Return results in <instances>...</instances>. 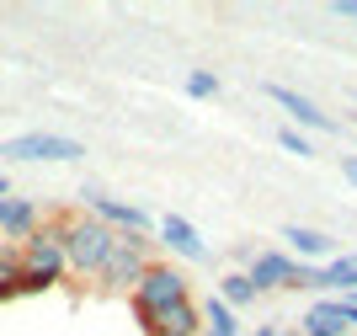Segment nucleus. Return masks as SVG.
<instances>
[{
	"label": "nucleus",
	"mask_w": 357,
	"mask_h": 336,
	"mask_svg": "<svg viewBox=\"0 0 357 336\" xmlns=\"http://www.w3.org/2000/svg\"><path fill=\"white\" fill-rule=\"evenodd\" d=\"M16 251H22V293L54 288V283L70 272V256H64V214L59 219H43Z\"/></svg>",
	"instance_id": "obj_1"
},
{
	"label": "nucleus",
	"mask_w": 357,
	"mask_h": 336,
	"mask_svg": "<svg viewBox=\"0 0 357 336\" xmlns=\"http://www.w3.org/2000/svg\"><path fill=\"white\" fill-rule=\"evenodd\" d=\"M118 235L123 230L91 219V214H64V256H70V272L96 278V272L107 267V256L118 251Z\"/></svg>",
	"instance_id": "obj_2"
},
{
	"label": "nucleus",
	"mask_w": 357,
	"mask_h": 336,
	"mask_svg": "<svg viewBox=\"0 0 357 336\" xmlns=\"http://www.w3.org/2000/svg\"><path fill=\"white\" fill-rule=\"evenodd\" d=\"M134 299V309H171V305H181V299H192V283H187V272L181 267H171V262H149L144 267V278H139V288L128 293Z\"/></svg>",
	"instance_id": "obj_3"
},
{
	"label": "nucleus",
	"mask_w": 357,
	"mask_h": 336,
	"mask_svg": "<svg viewBox=\"0 0 357 336\" xmlns=\"http://www.w3.org/2000/svg\"><path fill=\"white\" fill-rule=\"evenodd\" d=\"M149 262H155V256H149V235H118V251L107 256V267L96 272V283H102V288H128L134 293Z\"/></svg>",
	"instance_id": "obj_4"
},
{
	"label": "nucleus",
	"mask_w": 357,
	"mask_h": 336,
	"mask_svg": "<svg viewBox=\"0 0 357 336\" xmlns=\"http://www.w3.org/2000/svg\"><path fill=\"white\" fill-rule=\"evenodd\" d=\"M256 283V293H272V288H314V267L310 262H294L288 251H256V262L245 267Z\"/></svg>",
	"instance_id": "obj_5"
},
{
	"label": "nucleus",
	"mask_w": 357,
	"mask_h": 336,
	"mask_svg": "<svg viewBox=\"0 0 357 336\" xmlns=\"http://www.w3.org/2000/svg\"><path fill=\"white\" fill-rule=\"evenodd\" d=\"M0 155H11V161H80L86 145L70 139V133H48V129H32V133H16L0 145Z\"/></svg>",
	"instance_id": "obj_6"
},
{
	"label": "nucleus",
	"mask_w": 357,
	"mask_h": 336,
	"mask_svg": "<svg viewBox=\"0 0 357 336\" xmlns=\"http://www.w3.org/2000/svg\"><path fill=\"white\" fill-rule=\"evenodd\" d=\"M80 203H86L91 219L112 224V230H123V235H149V224H155L139 203H118V198H107L102 187H80Z\"/></svg>",
	"instance_id": "obj_7"
},
{
	"label": "nucleus",
	"mask_w": 357,
	"mask_h": 336,
	"mask_svg": "<svg viewBox=\"0 0 357 336\" xmlns=\"http://www.w3.org/2000/svg\"><path fill=\"white\" fill-rule=\"evenodd\" d=\"M139 326H144V336H203V305L197 299H181V305L171 309H134Z\"/></svg>",
	"instance_id": "obj_8"
},
{
	"label": "nucleus",
	"mask_w": 357,
	"mask_h": 336,
	"mask_svg": "<svg viewBox=\"0 0 357 336\" xmlns=\"http://www.w3.org/2000/svg\"><path fill=\"white\" fill-rule=\"evenodd\" d=\"M267 96H272V102H278V107L288 112V129H298V133H304V129H314V133H336V117H331L326 107H314L310 96H304V91L278 86V80H272V86H267Z\"/></svg>",
	"instance_id": "obj_9"
},
{
	"label": "nucleus",
	"mask_w": 357,
	"mask_h": 336,
	"mask_svg": "<svg viewBox=\"0 0 357 336\" xmlns=\"http://www.w3.org/2000/svg\"><path fill=\"white\" fill-rule=\"evenodd\" d=\"M38 224H43V208L32 198H0V235H6V246H22Z\"/></svg>",
	"instance_id": "obj_10"
},
{
	"label": "nucleus",
	"mask_w": 357,
	"mask_h": 336,
	"mask_svg": "<svg viewBox=\"0 0 357 336\" xmlns=\"http://www.w3.org/2000/svg\"><path fill=\"white\" fill-rule=\"evenodd\" d=\"M155 235H160V246L181 251V256H192V262H208V240L197 235V224L181 219V214H165V219L155 224Z\"/></svg>",
	"instance_id": "obj_11"
},
{
	"label": "nucleus",
	"mask_w": 357,
	"mask_h": 336,
	"mask_svg": "<svg viewBox=\"0 0 357 336\" xmlns=\"http://www.w3.org/2000/svg\"><path fill=\"white\" fill-rule=\"evenodd\" d=\"M283 251L294 262H331V235L326 230H310V224H283Z\"/></svg>",
	"instance_id": "obj_12"
},
{
	"label": "nucleus",
	"mask_w": 357,
	"mask_h": 336,
	"mask_svg": "<svg viewBox=\"0 0 357 336\" xmlns=\"http://www.w3.org/2000/svg\"><path fill=\"white\" fill-rule=\"evenodd\" d=\"M314 288L320 293H357V251L331 256L326 267H314Z\"/></svg>",
	"instance_id": "obj_13"
},
{
	"label": "nucleus",
	"mask_w": 357,
	"mask_h": 336,
	"mask_svg": "<svg viewBox=\"0 0 357 336\" xmlns=\"http://www.w3.org/2000/svg\"><path fill=\"white\" fill-rule=\"evenodd\" d=\"M213 299H224L229 309H245V305L256 299L251 272H240V267H235V272H224V278H219V293H213Z\"/></svg>",
	"instance_id": "obj_14"
},
{
	"label": "nucleus",
	"mask_w": 357,
	"mask_h": 336,
	"mask_svg": "<svg viewBox=\"0 0 357 336\" xmlns=\"http://www.w3.org/2000/svg\"><path fill=\"white\" fill-rule=\"evenodd\" d=\"M278 139H283V149H288V155H298V161H310V155H314V145H310V133H298V129H288V123H283V129H278Z\"/></svg>",
	"instance_id": "obj_15"
},
{
	"label": "nucleus",
	"mask_w": 357,
	"mask_h": 336,
	"mask_svg": "<svg viewBox=\"0 0 357 336\" xmlns=\"http://www.w3.org/2000/svg\"><path fill=\"white\" fill-rule=\"evenodd\" d=\"M213 91H219V75L213 70H192L187 75V96H213Z\"/></svg>",
	"instance_id": "obj_16"
},
{
	"label": "nucleus",
	"mask_w": 357,
	"mask_h": 336,
	"mask_svg": "<svg viewBox=\"0 0 357 336\" xmlns=\"http://www.w3.org/2000/svg\"><path fill=\"white\" fill-rule=\"evenodd\" d=\"M245 336H298V331H288V326H256V331H245Z\"/></svg>",
	"instance_id": "obj_17"
},
{
	"label": "nucleus",
	"mask_w": 357,
	"mask_h": 336,
	"mask_svg": "<svg viewBox=\"0 0 357 336\" xmlns=\"http://www.w3.org/2000/svg\"><path fill=\"white\" fill-rule=\"evenodd\" d=\"M342 176H347V182L357 187V155H342Z\"/></svg>",
	"instance_id": "obj_18"
},
{
	"label": "nucleus",
	"mask_w": 357,
	"mask_h": 336,
	"mask_svg": "<svg viewBox=\"0 0 357 336\" xmlns=\"http://www.w3.org/2000/svg\"><path fill=\"white\" fill-rule=\"evenodd\" d=\"M336 16H347V22H357V0H336Z\"/></svg>",
	"instance_id": "obj_19"
},
{
	"label": "nucleus",
	"mask_w": 357,
	"mask_h": 336,
	"mask_svg": "<svg viewBox=\"0 0 357 336\" xmlns=\"http://www.w3.org/2000/svg\"><path fill=\"white\" fill-rule=\"evenodd\" d=\"M0 198H11V182H6V176H0Z\"/></svg>",
	"instance_id": "obj_20"
},
{
	"label": "nucleus",
	"mask_w": 357,
	"mask_h": 336,
	"mask_svg": "<svg viewBox=\"0 0 357 336\" xmlns=\"http://www.w3.org/2000/svg\"><path fill=\"white\" fill-rule=\"evenodd\" d=\"M298 336H331V331H298Z\"/></svg>",
	"instance_id": "obj_21"
},
{
	"label": "nucleus",
	"mask_w": 357,
	"mask_h": 336,
	"mask_svg": "<svg viewBox=\"0 0 357 336\" xmlns=\"http://www.w3.org/2000/svg\"><path fill=\"white\" fill-rule=\"evenodd\" d=\"M352 305H357V299H352Z\"/></svg>",
	"instance_id": "obj_22"
},
{
	"label": "nucleus",
	"mask_w": 357,
	"mask_h": 336,
	"mask_svg": "<svg viewBox=\"0 0 357 336\" xmlns=\"http://www.w3.org/2000/svg\"><path fill=\"white\" fill-rule=\"evenodd\" d=\"M352 123H357V117H352Z\"/></svg>",
	"instance_id": "obj_23"
}]
</instances>
